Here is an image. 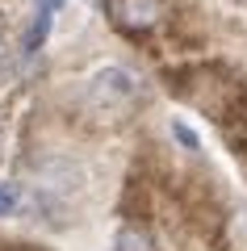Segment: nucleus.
I'll list each match as a JSON object with an SVG mask.
<instances>
[{
    "label": "nucleus",
    "instance_id": "f257e3e1",
    "mask_svg": "<svg viewBox=\"0 0 247 251\" xmlns=\"http://www.w3.org/2000/svg\"><path fill=\"white\" fill-rule=\"evenodd\" d=\"M142 84L138 75L130 72V67H117V63H109V67H101V72H92L88 80V105L97 109V113H122V109H130L134 100H138Z\"/></svg>",
    "mask_w": 247,
    "mask_h": 251
},
{
    "label": "nucleus",
    "instance_id": "f03ea898",
    "mask_svg": "<svg viewBox=\"0 0 247 251\" xmlns=\"http://www.w3.org/2000/svg\"><path fill=\"white\" fill-rule=\"evenodd\" d=\"M80 184H84L80 163L63 159V155H51V159L38 163V188H42V193H76Z\"/></svg>",
    "mask_w": 247,
    "mask_h": 251
},
{
    "label": "nucleus",
    "instance_id": "7ed1b4c3",
    "mask_svg": "<svg viewBox=\"0 0 247 251\" xmlns=\"http://www.w3.org/2000/svg\"><path fill=\"white\" fill-rule=\"evenodd\" d=\"M113 13H117V21H122V25L147 29V25H155V21H159L164 4H159V0H113Z\"/></svg>",
    "mask_w": 247,
    "mask_h": 251
},
{
    "label": "nucleus",
    "instance_id": "20e7f679",
    "mask_svg": "<svg viewBox=\"0 0 247 251\" xmlns=\"http://www.w3.org/2000/svg\"><path fill=\"white\" fill-rule=\"evenodd\" d=\"M59 4L63 0H38V13H34V21H29L26 38H21V54H38V46H42L46 34H51V17H55Z\"/></svg>",
    "mask_w": 247,
    "mask_h": 251
},
{
    "label": "nucleus",
    "instance_id": "39448f33",
    "mask_svg": "<svg viewBox=\"0 0 247 251\" xmlns=\"http://www.w3.org/2000/svg\"><path fill=\"white\" fill-rule=\"evenodd\" d=\"M113 251H155V243H151L147 230H138V226H126V230L113 239Z\"/></svg>",
    "mask_w": 247,
    "mask_h": 251
},
{
    "label": "nucleus",
    "instance_id": "423d86ee",
    "mask_svg": "<svg viewBox=\"0 0 247 251\" xmlns=\"http://www.w3.org/2000/svg\"><path fill=\"white\" fill-rule=\"evenodd\" d=\"M172 134H176V143H180V147H189V151H197V147H201V143H197V134L189 130L185 122H172Z\"/></svg>",
    "mask_w": 247,
    "mask_h": 251
},
{
    "label": "nucleus",
    "instance_id": "0eeeda50",
    "mask_svg": "<svg viewBox=\"0 0 247 251\" xmlns=\"http://www.w3.org/2000/svg\"><path fill=\"white\" fill-rule=\"evenodd\" d=\"M13 209H17V188H13V184H0V218L13 214Z\"/></svg>",
    "mask_w": 247,
    "mask_h": 251
},
{
    "label": "nucleus",
    "instance_id": "6e6552de",
    "mask_svg": "<svg viewBox=\"0 0 247 251\" xmlns=\"http://www.w3.org/2000/svg\"><path fill=\"white\" fill-rule=\"evenodd\" d=\"M4 72H9V63H4V50H0V80H4Z\"/></svg>",
    "mask_w": 247,
    "mask_h": 251
}]
</instances>
